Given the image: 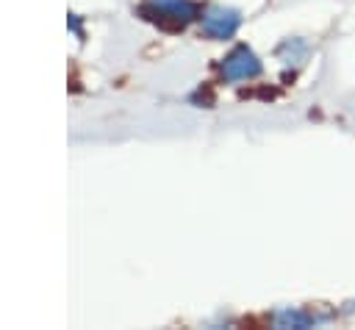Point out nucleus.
Here are the masks:
<instances>
[{
    "label": "nucleus",
    "instance_id": "f257e3e1",
    "mask_svg": "<svg viewBox=\"0 0 355 330\" xmlns=\"http://www.w3.org/2000/svg\"><path fill=\"white\" fill-rule=\"evenodd\" d=\"M222 75L227 80H250L261 75V61L255 58V53L250 47H236L225 61H222Z\"/></svg>",
    "mask_w": 355,
    "mask_h": 330
},
{
    "label": "nucleus",
    "instance_id": "39448f33",
    "mask_svg": "<svg viewBox=\"0 0 355 330\" xmlns=\"http://www.w3.org/2000/svg\"><path fill=\"white\" fill-rule=\"evenodd\" d=\"M277 55H280V61L283 64H300V61H305V55H308V42H302V39H286L280 47H277Z\"/></svg>",
    "mask_w": 355,
    "mask_h": 330
},
{
    "label": "nucleus",
    "instance_id": "f03ea898",
    "mask_svg": "<svg viewBox=\"0 0 355 330\" xmlns=\"http://www.w3.org/2000/svg\"><path fill=\"white\" fill-rule=\"evenodd\" d=\"M239 25H241V17L233 8H211L202 17V33L211 39H230Z\"/></svg>",
    "mask_w": 355,
    "mask_h": 330
},
{
    "label": "nucleus",
    "instance_id": "20e7f679",
    "mask_svg": "<svg viewBox=\"0 0 355 330\" xmlns=\"http://www.w3.org/2000/svg\"><path fill=\"white\" fill-rule=\"evenodd\" d=\"M272 319H275L277 327H316L327 316H316V313L302 311V308H280V311L272 313Z\"/></svg>",
    "mask_w": 355,
    "mask_h": 330
},
{
    "label": "nucleus",
    "instance_id": "7ed1b4c3",
    "mask_svg": "<svg viewBox=\"0 0 355 330\" xmlns=\"http://www.w3.org/2000/svg\"><path fill=\"white\" fill-rule=\"evenodd\" d=\"M147 14H153L155 19H158V17H161V19L172 17V19H178V22L183 25L186 19H191V17L197 14V6L189 3V0H153V6L147 8Z\"/></svg>",
    "mask_w": 355,
    "mask_h": 330
}]
</instances>
